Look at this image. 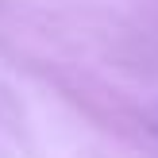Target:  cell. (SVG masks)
<instances>
[]
</instances>
